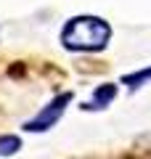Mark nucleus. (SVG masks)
Returning a JSON list of instances; mask_svg holds the SVG:
<instances>
[{
  "mask_svg": "<svg viewBox=\"0 0 151 159\" xmlns=\"http://www.w3.org/2000/svg\"><path fill=\"white\" fill-rule=\"evenodd\" d=\"M112 37V27L98 16H74L61 29V43L69 51H101Z\"/></svg>",
  "mask_w": 151,
  "mask_h": 159,
  "instance_id": "1",
  "label": "nucleus"
},
{
  "mask_svg": "<svg viewBox=\"0 0 151 159\" xmlns=\"http://www.w3.org/2000/svg\"><path fill=\"white\" fill-rule=\"evenodd\" d=\"M69 101H72V96H69V93H61V96L53 98V101H50L34 119H29L24 127H27V130H32V133H43V130H48V127H53V122L64 114V109H66Z\"/></svg>",
  "mask_w": 151,
  "mask_h": 159,
  "instance_id": "2",
  "label": "nucleus"
},
{
  "mask_svg": "<svg viewBox=\"0 0 151 159\" xmlns=\"http://www.w3.org/2000/svg\"><path fill=\"white\" fill-rule=\"evenodd\" d=\"M114 96H117V88H114V85H101L98 90H95L93 101L85 103V109H103V106H106V103L112 101Z\"/></svg>",
  "mask_w": 151,
  "mask_h": 159,
  "instance_id": "3",
  "label": "nucleus"
},
{
  "mask_svg": "<svg viewBox=\"0 0 151 159\" xmlns=\"http://www.w3.org/2000/svg\"><path fill=\"white\" fill-rule=\"evenodd\" d=\"M19 146H21V141L16 135H3L0 138V154H13V151H19Z\"/></svg>",
  "mask_w": 151,
  "mask_h": 159,
  "instance_id": "4",
  "label": "nucleus"
},
{
  "mask_svg": "<svg viewBox=\"0 0 151 159\" xmlns=\"http://www.w3.org/2000/svg\"><path fill=\"white\" fill-rule=\"evenodd\" d=\"M146 80H151V69H146V72H138V74H127V77H125V85L138 88L140 82H146Z\"/></svg>",
  "mask_w": 151,
  "mask_h": 159,
  "instance_id": "5",
  "label": "nucleus"
}]
</instances>
